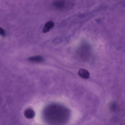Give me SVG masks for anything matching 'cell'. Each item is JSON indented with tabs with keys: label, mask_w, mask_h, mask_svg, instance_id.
Wrapping results in <instances>:
<instances>
[{
	"label": "cell",
	"mask_w": 125,
	"mask_h": 125,
	"mask_svg": "<svg viewBox=\"0 0 125 125\" xmlns=\"http://www.w3.org/2000/svg\"><path fill=\"white\" fill-rule=\"evenodd\" d=\"M0 34L4 37L6 36V33L5 31L1 27H0Z\"/></svg>",
	"instance_id": "ba28073f"
},
{
	"label": "cell",
	"mask_w": 125,
	"mask_h": 125,
	"mask_svg": "<svg viewBox=\"0 0 125 125\" xmlns=\"http://www.w3.org/2000/svg\"><path fill=\"white\" fill-rule=\"evenodd\" d=\"M78 74L79 75L83 78L87 79L90 77V74L87 70L83 69H80L78 71Z\"/></svg>",
	"instance_id": "277c9868"
},
{
	"label": "cell",
	"mask_w": 125,
	"mask_h": 125,
	"mask_svg": "<svg viewBox=\"0 0 125 125\" xmlns=\"http://www.w3.org/2000/svg\"><path fill=\"white\" fill-rule=\"evenodd\" d=\"M31 62L35 63H40L44 61L43 58L41 56L37 55L28 58Z\"/></svg>",
	"instance_id": "5b68a950"
},
{
	"label": "cell",
	"mask_w": 125,
	"mask_h": 125,
	"mask_svg": "<svg viewBox=\"0 0 125 125\" xmlns=\"http://www.w3.org/2000/svg\"><path fill=\"white\" fill-rule=\"evenodd\" d=\"M48 108L47 109L46 111V115L47 116H48L50 120H52L54 122H58L60 121L61 119L63 118V116H68L67 115H64L63 114H69L68 112L65 113H63V112L67 111L65 109H63V108L61 106L56 105L53 104L49 106L48 107H47Z\"/></svg>",
	"instance_id": "6da1fadb"
},
{
	"label": "cell",
	"mask_w": 125,
	"mask_h": 125,
	"mask_svg": "<svg viewBox=\"0 0 125 125\" xmlns=\"http://www.w3.org/2000/svg\"><path fill=\"white\" fill-rule=\"evenodd\" d=\"M24 114L26 118L29 119L33 118L35 115L34 112L31 109H28L26 110L24 112Z\"/></svg>",
	"instance_id": "8992f818"
},
{
	"label": "cell",
	"mask_w": 125,
	"mask_h": 125,
	"mask_svg": "<svg viewBox=\"0 0 125 125\" xmlns=\"http://www.w3.org/2000/svg\"><path fill=\"white\" fill-rule=\"evenodd\" d=\"M54 23L51 21L47 22L45 24L42 30V32L44 33H46L49 31L54 27Z\"/></svg>",
	"instance_id": "3957f363"
},
{
	"label": "cell",
	"mask_w": 125,
	"mask_h": 125,
	"mask_svg": "<svg viewBox=\"0 0 125 125\" xmlns=\"http://www.w3.org/2000/svg\"><path fill=\"white\" fill-rule=\"evenodd\" d=\"M73 4V2L63 0H54L52 2V5L54 8L60 10H67L71 8Z\"/></svg>",
	"instance_id": "7a4b0ae2"
},
{
	"label": "cell",
	"mask_w": 125,
	"mask_h": 125,
	"mask_svg": "<svg viewBox=\"0 0 125 125\" xmlns=\"http://www.w3.org/2000/svg\"><path fill=\"white\" fill-rule=\"evenodd\" d=\"M62 39L60 37H57L54 39L53 41V43L55 44H57L61 43Z\"/></svg>",
	"instance_id": "52a82bcc"
}]
</instances>
